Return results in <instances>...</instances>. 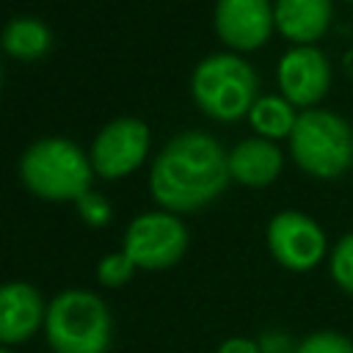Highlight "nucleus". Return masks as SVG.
Here are the masks:
<instances>
[{
  "instance_id": "obj_1",
  "label": "nucleus",
  "mask_w": 353,
  "mask_h": 353,
  "mask_svg": "<svg viewBox=\"0 0 353 353\" xmlns=\"http://www.w3.org/2000/svg\"><path fill=\"white\" fill-rule=\"evenodd\" d=\"M229 152L201 130L171 138L149 168L152 199L165 212H196L229 185Z\"/></svg>"
},
{
  "instance_id": "obj_2",
  "label": "nucleus",
  "mask_w": 353,
  "mask_h": 353,
  "mask_svg": "<svg viewBox=\"0 0 353 353\" xmlns=\"http://www.w3.org/2000/svg\"><path fill=\"white\" fill-rule=\"evenodd\" d=\"M22 185L47 201H77L91 190V157L69 138H39L19 157Z\"/></svg>"
},
{
  "instance_id": "obj_3",
  "label": "nucleus",
  "mask_w": 353,
  "mask_h": 353,
  "mask_svg": "<svg viewBox=\"0 0 353 353\" xmlns=\"http://www.w3.org/2000/svg\"><path fill=\"white\" fill-rule=\"evenodd\" d=\"M259 80L254 66L234 52H212L196 63L190 74V97L199 110L215 121H237L248 116Z\"/></svg>"
},
{
  "instance_id": "obj_4",
  "label": "nucleus",
  "mask_w": 353,
  "mask_h": 353,
  "mask_svg": "<svg viewBox=\"0 0 353 353\" xmlns=\"http://www.w3.org/2000/svg\"><path fill=\"white\" fill-rule=\"evenodd\" d=\"M287 141L295 165L309 176L336 179L353 165V127L334 110L309 108L298 113Z\"/></svg>"
},
{
  "instance_id": "obj_5",
  "label": "nucleus",
  "mask_w": 353,
  "mask_h": 353,
  "mask_svg": "<svg viewBox=\"0 0 353 353\" xmlns=\"http://www.w3.org/2000/svg\"><path fill=\"white\" fill-rule=\"evenodd\" d=\"M44 334L55 353H105L113 323L105 301L88 290H63L47 303Z\"/></svg>"
},
{
  "instance_id": "obj_6",
  "label": "nucleus",
  "mask_w": 353,
  "mask_h": 353,
  "mask_svg": "<svg viewBox=\"0 0 353 353\" xmlns=\"http://www.w3.org/2000/svg\"><path fill=\"white\" fill-rule=\"evenodd\" d=\"M121 251L132 259L135 268L163 270L176 265L188 251V229L179 215L154 210L130 221L124 232Z\"/></svg>"
},
{
  "instance_id": "obj_7",
  "label": "nucleus",
  "mask_w": 353,
  "mask_h": 353,
  "mask_svg": "<svg viewBox=\"0 0 353 353\" xmlns=\"http://www.w3.org/2000/svg\"><path fill=\"white\" fill-rule=\"evenodd\" d=\"M149 127L135 116L108 121L91 143V165L102 179H121L143 165L149 154Z\"/></svg>"
},
{
  "instance_id": "obj_8",
  "label": "nucleus",
  "mask_w": 353,
  "mask_h": 353,
  "mask_svg": "<svg viewBox=\"0 0 353 353\" xmlns=\"http://www.w3.org/2000/svg\"><path fill=\"white\" fill-rule=\"evenodd\" d=\"M268 248L273 259L295 273L317 268L325 256V232L323 226L298 210H281L268 223Z\"/></svg>"
},
{
  "instance_id": "obj_9",
  "label": "nucleus",
  "mask_w": 353,
  "mask_h": 353,
  "mask_svg": "<svg viewBox=\"0 0 353 353\" xmlns=\"http://www.w3.org/2000/svg\"><path fill=\"white\" fill-rule=\"evenodd\" d=\"M212 25L229 50H259L276 30L273 0H215Z\"/></svg>"
},
{
  "instance_id": "obj_10",
  "label": "nucleus",
  "mask_w": 353,
  "mask_h": 353,
  "mask_svg": "<svg viewBox=\"0 0 353 353\" xmlns=\"http://www.w3.org/2000/svg\"><path fill=\"white\" fill-rule=\"evenodd\" d=\"M276 80H279V91L287 102L309 110L328 94L331 63L317 47L298 44L281 55V61L276 66Z\"/></svg>"
},
{
  "instance_id": "obj_11",
  "label": "nucleus",
  "mask_w": 353,
  "mask_h": 353,
  "mask_svg": "<svg viewBox=\"0 0 353 353\" xmlns=\"http://www.w3.org/2000/svg\"><path fill=\"white\" fill-rule=\"evenodd\" d=\"M47 317L41 292L28 281L0 284V345L28 342Z\"/></svg>"
},
{
  "instance_id": "obj_12",
  "label": "nucleus",
  "mask_w": 353,
  "mask_h": 353,
  "mask_svg": "<svg viewBox=\"0 0 353 353\" xmlns=\"http://www.w3.org/2000/svg\"><path fill=\"white\" fill-rule=\"evenodd\" d=\"M284 154L276 141L268 138H245L229 152V174L234 182L245 188H268L281 174Z\"/></svg>"
},
{
  "instance_id": "obj_13",
  "label": "nucleus",
  "mask_w": 353,
  "mask_h": 353,
  "mask_svg": "<svg viewBox=\"0 0 353 353\" xmlns=\"http://www.w3.org/2000/svg\"><path fill=\"white\" fill-rule=\"evenodd\" d=\"M276 30L298 44H314L331 25L334 6L331 0H276L273 3Z\"/></svg>"
},
{
  "instance_id": "obj_14",
  "label": "nucleus",
  "mask_w": 353,
  "mask_h": 353,
  "mask_svg": "<svg viewBox=\"0 0 353 353\" xmlns=\"http://www.w3.org/2000/svg\"><path fill=\"white\" fill-rule=\"evenodd\" d=\"M0 47L17 61H39L52 47L50 28L36 17H17L0 33Z\"/></svg>"
},
{
  "instance_id": "obj_15",
  "label": "nucleus",
  "mask_w": 353,
  "mask_h": 353,
  "mask_svg": "<svg viewBox=\"0 0 353 353\" xmlns=\"http://www.w3.org/2000/svg\"><path fill=\"white\" fill-rule=\"evenodd\" d=\"M295 121H298L295 105L287 102L281 94L259 97V99L254 102V108L248 110V124L254 127V132H256L259 138H268V141L290 138Z\"/></svg>"
},
{
  "instance_id": "obj_16",
  "label": "nucleus",
  "mask_w": 353,
  "mask_h": 353,
  "mask_svg": "<svg viewBox=\"0 0 353 353\" xmlns=\"http://www.w3.org/2000/svg\"><path fill=\"white\" fill-rule=\"evenodd\" d=\"M328 270L334 284L353 295V232L342 234V240H336V245L331 248V259H328Z\"/></svg>"
},
{
  "instance_id": "obj_17",
  "label": "nucleus",
  "mask_w": 353,
  "mask_h": 353,
  "mask_svg": "<svg viewBox=\"0 0 353 353\" xmlns=\"http://www.w3.org/2000/svg\"><path fill=\"white\" fill-rule=\"evenodd\" d=\"M132 273H135V265H132V259L124 251L108 254L97 265V279L105 287H121V284H127L132 279Z\"/></svg>"
},
{
  "instance_id": "obj_18",
  "label": "nucleus",
  "mask_w": 353,
  "mask_h": 353,
  "mask_svg": "<svg viewBox=\"0 0 353 353\" xmlns=\"http://www.w3.org/2000/svg\"><path fill=\"white\" fill-rule=\"evenodd\" d=\"M295 353H353V342L339 331H314L298 342Z\"/></svg>"
},
{
  "instance_id": "obj_19",
  "label": "nucleus",
  "mask_w": 353,
  "mask_h": 353,
  "mask_svg": "<svg viewBox=\"0 0 353 353\" xmlns=\"http://www.w3.org/2000/svg\"><path fill=\"white\" fill-rule=\"evenodd\" d=\"M74 204H77V215H80V221L88 223L91 229H102V226H108L110 218H113L110 201H108L102 193L88 190V193H83Z\"/></svg>"
},
{
  "instance_id": "obj_20",
  "label": "nucleus",
  "mask_w": 353,
  "mask_h": 353,
  "mask_svg": "<svg viewBox=\"0 0 353 353\" xmlns=\"http://www.w3.org/2000/svg\"><path fill=\"white\" fill-rule=\"evenodd\" d=\"M256 342H259V350L262 353H295V347H298L292 342V336L284 334V331H268Z\"/></svg>"
},
{
  "instance_id": "obj_21",
  "label": "nucleus",
  "mask_w": 353,
  "mask_h": 353,
  "mask_svg": "<svg viewBox=\"0 0 353 353\" xmlns=\"http://www.w3.org/2000/svg\"><path fill=\"white\" fill-rule=\"evenodd\" d=\"M215 353H262L259 350V342L256 339H248V336H229L221 342V347Z\"/></svg>"
},
{
  "instance_id": "obj_22",
  "label": "nucleus",
  "mask_w": 353,
  "mask_h": 353,
  "mask_svg": "<svg viewBox=\"0 0 353 353\" xmlns=\"http://www.w3.org/2000/svg\"><path fill=\"white\" fill-rule=\"evenodd\" d=\"M345 69H347V74L353 77V50H350V52L345 55Z\"/></svg>"
},
{
  "instance_id": "obj_23",
  "label": "nucleus",
  "mask_w": 353,
  "mask_h": 353,
  "mask_svg": "<svg viewBox=\"0 0 353 353\" xmlns=\"http://www.w3.org/2000/svg\"><path fill=\"white\" fill-rule=\"evenodd\" d=\"M0 353H11V347L8 345H0Z\"/></svg>"
},
{
  "instance_id": "obj_24",
  "label": "nucleus",
  "mask_w": 353,
  "mask_h": 353,
  "mask_svg": "<svg viewBox=\"0 0 353 353\" xmlns=\"http://www.w3.org/2000/svg\"><path fill=\"white\" fill-rule=\"evenodd\" d=\"M0 88H3V63H0Z\"/></svg>"
},
{
  "instance_id": "obj_25",
  "label": "nucleus",
  "mask_w": 353,
  "mask_h": 353,
  "mask_svg": "<svg viewBox=\"0 0 353 353\" xmlns=\"http://www.w3.org/2000/svg\"><path fill=\"white\" fill-rule=\"evenodd\" d=\"M350 3H353V0H350Z\"/></svg>"
}]
</instances>
